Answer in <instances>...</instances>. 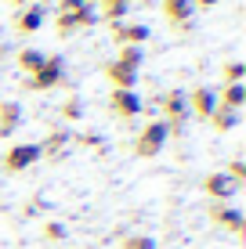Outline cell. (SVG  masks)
Listing matches in <instances>:
<instances>
[{
    "label": "cell",
    "mask_w": 246,
    "mask_h": 249,
    "mask_svg": "<svg viewBox=\"0 0 246 249\" xmlns=\"http://www.w3.org/2000/svg\"><path fill=\"white\" fill-rule=\"evenodd\" d=\"M33 162H40V144H11V148L4 152V170L7 174H22V170H29Z\"/></svg>",
    "instance_id": "obj_4"
},
{
    "label": "cell",
    "mask_w": 246,
    "mask_h": 249,
    "mask_svg": "<svg viewBox=\"0 0 246 249\" xmlns=\"http://www.w3.org/2000/svg\"><path fill=\"white\" fill-rule=\"evenodd\" d=\"M80 7H83V0H58V11H65V15L80 11Z\"/></svg>",
    "instance_id": "obj_27"
},
{
    "label": "cell",
    "mask_w": 246,
    "mask_h": 249,
    "mask_svg": "<svg viewBox=\"0 0 246 249\" xmlns=\"http://www.w3.org/2000/svg\"><path fill=\"white\" fill-rule=\"evenodd\" d=\"M44 62H47V54H44L40 47H22V51H19V62H15V65H19L22 72H29V76H33Z\"/></svg>",
    "instance_id": "obj_15"
},
{
    "label": "cell",
    "mask_w": 246,
    "mask_h": 249,
    "mask_svg": "<svg viewBox=\"0 0 246 249\" xmlns=\"http://www.w3.org/2000/svg\"><path fill=\"white\" fill-rule=\"evenodd\" d=\"M62 80H65V62H62L58 54H47V62L33 72L29 87H33V90H51V87H58Z\"/></svg>",
    "instance_id": "obj_3"
},
{
    "label": "cell",
    "mask_w": 246,
    "mask_h": 249,
    "mask_svg": "<svg viewBox=\"0 0 246 249\" xmlns=\"http://www.w3.org/2000/svg\"><path fill=\"white\" fill-rule=\"evenodd\" d=\"M210 123H214L221 134H228V130H235V126H239V112H235V108L217 105V108H214V116H210Z\"/></svg>",
    "instance_id": "obj_17"
},
{
    "label": "cell",
    "mask_w": 246,
    "mask_h": 249,
    "mask_svg": "<svg viewBox=\"0 0 246 249\" xmlns=\"http://www.w3.org/2000/svg\"><path fill=\"white\" fill-rule=\"evenodd\" d=\"M127 11H131L127 4H105V18H113V22H120Z\"/></svg>",
    "instance_id": "obj_26"
},
{
    "label": "cell",
    "mask_w": 246,
    "mask_h": 249,
    "mask_svg": "<svg viewBox=\"0 0 246 249\" xmlns=\"http://www.w3.org/2000/svg\"><path fill=\"white\" fill-rule=\"evenodd\" d=\"M113 36H116V44H123V47H141L149 40V25H141V22H116Z\"/></svg>",
    "instance_id": "obj_6"
},
{
    "label": "cell",
    "mask_w": 246,
    "mask_h": 249,
    "mask_svg": "<svg viewBox=\"0 0 246 249\" xmlns=\"http://www.w3.org/2000/svg\"><path fill=\"white\" fill-rule=\"evenodd\" d=\"M76 29V22H73V15H65V11H58V36H69V33Z\"/></svg>",
    "instance_id": "obj_24"
},
{
    "label": "cell",
    "mask_w": 246,
    "mask_h": 249,
    "mask_svg": "<svg viewBox=\"0 0 246 249\" xmlns=\"http://www.w3.org/2000/svg\"><path fill=\"white\" fill-rule=\"evenodd\" d=\"M76 141H80V144H98V134H80Z\"/></svg>",
    "instance_id": "obj_28"
},
{
    "label": "cell",
    "mask_w": 246,
    "mask_h": 249,
    "mask_svg": "<svg viewBox=\"0 0 246 249\" xmlns=\"http://www.w3.org/2000/svg\"><path fill=\"white\" fill-rule=\"evenodd\" d=\"M228 177H232L235 184H243V181H246V162H239V159H235L232 166H228Z\"/></svg>",
    "instance_id": "obj_25"
},
{
    "label": "cell",
    "mask_w": 246,
    "mask_h": 249,
    "mask_svg": "<svg viewBox=\"0 0 246 249\" xmlns=\"http://www.w3.org/2000/svg\"><path fill=\"white\" fill-rule=\"evenodd\" d=\"M243 76H246V65L243 62H228L225 65V80L228 83H243Z\"/></svg>",
    "instance_id": "obj_22"
},
{
    "label": "cell",
    "mask_w": 246,
    "mask_h": 249,
    "mask_svg": "<svg viewBox=\"0 0 246 249\" xmlns=\"http://www.w3.org/2000/svg\"><path fill=\"white\" fill-rule=\"evenodd\" d=\"M83 4H91V7H98V4H105V0H83Z\"/></svg>",
    "instance_id": "obj_32"
},
{
    "label": "cell",
    "mask_w": 246,
    "mask_h": 249,
    "mask_svg": "<svg viewBox=\"0 0 246 249\" xmlns=\"http://www.w3.org/2000/svg\"><path fill=\"white\" fill-rule=\"evenodd\" d=\"M44 238H47V242H62V238H65V224L47 220V224H44Z\"/></svg>",
    "instance_id": "obj_21"
},
{
    "label": "cell",
    "mask_w": 246,
    "mask_h": 249,
    "mask_svg": "<svg viewBox=\"0 0 246 249\" xmlns=\"http://www.w3.org/2000/svg\"><path fill=\"white\" fill-rule=\"evenodd\" d=\"M163 15L174 25H189V18L196 15V0H163Z\"/></svg>",
    "instance_id": "obj_12"
},
{
    "label": "cell",
    "mask_w": 246,
    "mask_h": 249,
    "mask_svg": "<svg viewBox=\"0 0 246 249\" xmlns=\"http://www.w3.org/2000/svg\"><path fill=\"white\" fill-rule=\"evenodd\" d=\"M7 4H15V7H25V4H29V0H7Z\"/></svg>",
    "instance_id": "obj_30"
},
{
    "label": "cell",
    "mask_w": 246,
    "mask_h": 249,
    "mask_svg": "<svg viewBox=\"0 0 246 249\" xmlns=\"http://www.w3.org/2000/svg\"><path fill=\"white\" fill-rule=\"evenodd\" d=\"M105 4H127V7H131V0H105Z\"/></svg>",
    "instance_id": "obj_31"
},
{
    "label": "cell",
    "mask_w": 246,
    "mask_h": 249,
    "mask_svg": "<svg viewBox=\"0 0 246 249\" xmlns=\"http://www.w3.org/2000/svg\"><path fill=\"white\" fill-rule=\"evenodd\" d=\"M19 123H22V108L15 105V101H4V105H0V137L11 134Z\"/></svg>",
    "instance_id": "obj_16"
},
{
    "label": "cell",
    "mask_w": 246,
    "mask_h": 249,
    "mask_svg": "<svg viewBox=\"0 0 246 249\" xmlns=\"http://www.w3.org/2000/svg\"><path fill=\"white\" fill-rule=\"evenodd\" d=\"M214 108H217V90L214 87H196L189 94V112L192 116L210 119V116H214Z\"/></svg>",
    "instance_id": "obj_5"
},
{
    "label": "cell",
    "mask_w": 246,
    "mask_h": 249,
    "mask_svg": "<svg viewBox=\"0 0 246 249\" xmlns=\"http://www.w3.org/2000/svg\"><path fill=\"white\" fill-rule=\"evenodd\" d=\"M116 62L138 69V65H141V47H120V58H116Z\"/></svg>",
    "instance_id": "obj_19"
},
{
    "label": "cell",
    "mask_w": 246,
    "mask_h": 249,
    "mask_svg": "<svg viewBox=\"0 0 246 249\" xmlns=\"http://www.w3.org/2000/svg\"><path fill=\"white\" fill-rule=\"evenodd\" d=\"M109 105H113V112H116V116H123V119H134V116L141 112V108H145V101H141L134 90H113Z\"/></svg>",
    "instance_id": "obj_9"
},
{
    "label": "cell",
    "mask_w": 246,
    "mask_h": 249,
    "mask_svg": "<svg viewBox=\"0 0 246 249\" xmlns=\"http://www.w3.org/2000/svg\"><path fill=\"white\" fill-rule=\"evenodd\" d=\"M62 116H65V119H73V123H76V119L83 116V105H80V101H76V98H69V101H65V105H62Z\"/></svg>",
    "instance_id": "obj_23"
},
{
    "label": "cell",
    "mask_w": 246,
    "mask_h": 249,
    "mask_svg": "<svg viewBox=\"0 0 246 249\" xmlns=\"http://www.w3.org/2000/svg\"><path fill=\"white\" fill-rule=\"evenodd\" d=\"M185 119H189V94H185V90H170L163 98V123H167V130L181 134Z\"/></svg>",
    "instance_id": "obj_2"
},
{
    "label": "cell",
    "mask_w": 246,
    "mask_h": 249,
    "mask_svg": "<svg viewBox=\"0 0 246 249\" xmlns=\"http://www.w3.org/2000/svg\"><path fill=\"white\" fill-rule=\"evenodd\" d=\"M214 4H221V0H196V7H214Z\"/></svg>",
    "instance_id": "obj_29"
},
{
    "label": "cell",
    "mask_w": 246,
    "mask_h": 249,
    "mask_svg": "<svg viewBox=\"0 0 246 249\" xmlns=\"http://www.w3.org/2000/svg\"><path fill=\"white\" fill-rule=\"evenodd\" d=\"M69 141H73V137L65 134V130H55L44 144H40V159H62L65 148H69Z\"/></svg>",
    "instance_id": "obj_13"
},
{
    "label": "cell",
    "mask_w": 246,
    "mask_h": 249,
    "mask_svg": "<svg viewBox=\"0 0 246 249\" xmlns=\"http://www.w3.org/2000/svg\"><path fill=\"white\" fill-rule=\"evenodd\" d=\"M167 137H170L167 123H163V119H152V123H145V126H141L138 141H134V152H138L141 159H152V156H159V152H163Z\"/></svg>",
    "instance_id": "obj_1"
},
{
    "label": "cell",
    "mask_w": 246,
    "mask_h": 249,
    "mask_svg": "<svg viewBox=\"0 0 246 249\" xmlns=\"http://www.w3.org/2000/svg\"><path fill=\"white\" fill-rule=\"evenodd\" d=\"M239 188H243V184H235L228 174H210L207 181H203V192H207L210 199H217V202H228Z\"/></svg>",
    "instance_id": "obj_7"
},
{
    "label": "cell",
    "mask_w": 246,
    "mask_h": 249,
    "mask_svg": "<svg viewBox=\"0 0 246 249\" xmlns=\"http://www.w3.org/2000/svg\"><path fill=\"white\" fill-rule=\"evenodd\" d=\"M120 249H156V242H152L149 235H131V238H123Z\"/></svg>",
    "instance_id": "obj_20"
},
{
    "label": "cell",
    "mask_w": 246,
    "mask_h": 249,
    "mask_svg": "<svg viewBox=\"0 0 246 249\" xmlns=\"http://www.w3.org/2000/svg\"><path fill=\"white\" fill-rule=\"evenodd\" d=\"M44 18H47V11H44V4H25L22 7V15H19V22H15V29L19 33H37V29H44Z\"/></svg>",
    "instance_id": "obj_10"
},
{
    "label": "cell",
    "mask_w": 246,
    "mask_h": 249,
    "mask_svg": "<svg viewBox=\"0 0 246 249\" xmlns=\"http://www.w3.org/2000/svg\"><path fill=\"white\" fill-rule=\"evenodd\" d=\"M105 76L113 80L116 90H134V83H138V69H131L123 62H109L105 65Z\"/></svg>",
    "instance_id": "obj_11"
},
{
    "label": "cell",
    "mask_w": 246,
    "mask_h": 249,
    "mask_svg": "<svg viewBox=\"0 0 246 249\" xmlns=\"http://www.w3.org/2000/svg\"><path fill=\"white\" fill-rule=\"evenodd\" d=\"M210 217H214V224H217V228H225V231H235V235H243V231H246L243 210H235V206H225V202H217L214 210H210Z\"/></svg>",
    "instance_id": "obj_8"
},
{
    "label": "cell",
    "mask_w": 246,
    "mask_h": 249,
    "mask_svg": "<svg viewBox=\"0 0 246 249\" xmlns=\"http://www.w3.org/2000/svg\"><path fill=\"white\" fill-rule=\"evenodd\" d=\"M217 105L235 108V112H239V108L246 105V87H243V83H225V90L217 94Z\"/></svg>",
    "instance_id": "obj_14"
},
{
    "label": "cell",
    "mask_w": 246,
    "mask_h": 249,
    "mask_svg": "<svg viewBox=\"0 0 246 249\" xmlns=\"http://www.w3.org/2000/svg\"><path fill=\"white\" fill-rule=\"evenodd\" d=\"M73 22H76V29H83V25H95V22H98V7L83 4L80 11H73Z\"/></svg>",
    "instance_id": "obj_18"
}]
</instances>
